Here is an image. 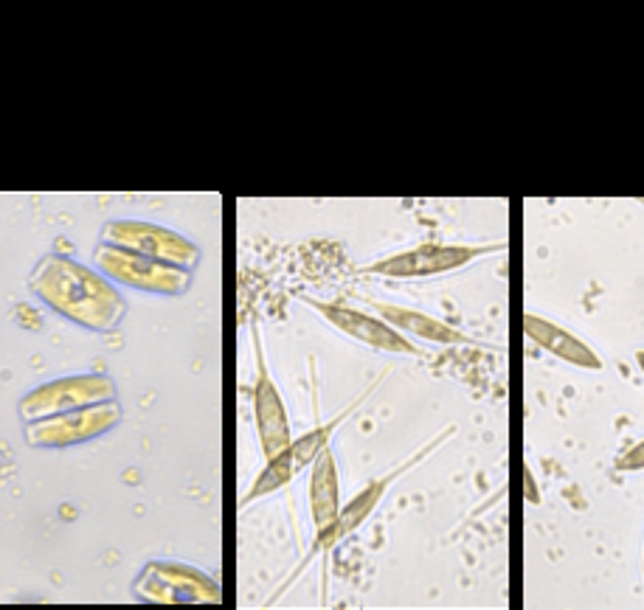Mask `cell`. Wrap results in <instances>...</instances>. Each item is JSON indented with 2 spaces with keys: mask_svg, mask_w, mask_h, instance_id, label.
<instances>
[{
  "mask_svg": "<svg viewBox=\"0 0 644 610\" xmlns=\"http://www.w3.org/2000/svg\"><path fill=\"white\" fill-rule=\"evenodd\" d=\"M29 287L45 307L90 332H113L127 313V301L116 284L65 253L43 256Z\"/></svg>",
  "mask_w": 644,
  "mask_h": 610,
  "instance_id": "obj_1",
  "label": "cell"
},
{
  "mask_svg": "<svg viewBox=\"0 0 644 610\" xmlns=\"http://www.w3.org/2000/svg\"><path fill=\"white\" fill-rule=\"evenodd\" d=\"M524 332L538 343L540 349L552 352L555 358L566 360L571 366L591 369V372L602 369L600 355L588 343L580 341L577 335H571L566 327H557V324L546 321V318H538V315H524Z\"/></svg>",
  "mask_w": 644,
  "mask_h": 610,
  "instance_id": "obj_12",
  "label": "cell"
},
{
  "mask_svg": "<svg viewBox=\"0 0 644 610\" xmlns=\"http://www.w3.org/2000/svg\"><path fill=\"white\" fill-rule=\"evenodd\" d=\"M102 245H113L121 251L141 253L158 262H169L178 268L192 270L200 262V248L172 228L144 223V220H110L102 228Z\"/></svg>",
  "mask_w": 644,
  "mask_h": 610,
  "instance_id": "obj_5",
  "label": "cell"
},
{
  "mask_svg": "<svg viewBox=\"0 0 644 610\" xmlns=\"http://www.w3.org/2000/svg\"><path fill=\"white\" fill-rule=\"evenodd\" d=\"M636 360H639V366H642V372H644V352H639V355H636Z\"/></svg>",
  "mask_w": 644,
  "mask_h": 610,
  "instance_id": "obj_16",
  "label": "cell"
},
{
  "mask_svg": "<svg viewBox=\"0 0 644 610\" xmlns=\"http://www.w3.org/2000/svg\"><path fill=\"white\" fill-rule=\"evenodd\" d=\"M360 400H363V397H360ZM358 402H355V405H358ZM355 405H349L344 414H338L335 419H330L327 425H318L315 431L304 433L301 439L290 442L285 450H279L273 459H268L265 470L256 476L254 487L248 490V495L242 498L240 504L248 506L251 501H256V498H265V495H270V492L282 490V487H287L293 478L299 476L304 467H313L315 456H318L324 447H330L332 431H335V428H338V425H341V422L355 411Z\"/></svg>",
  "mask_w": 644,
  "mask_h": 610,
  "instance_id": "obj_7",
  "label": "cell"
},
{
  "mask_svg": "<svg viewBox=\"0 0 644 610\" xmlns=\"http://www.w3.org/2000/svg\"><path fill=\"white\" fill-rule=\"evenodd\" d=\"M453 431H456V428H445V431L439 433V436H436L431 445H425L422 450H417V453H414V456H411L408 462H403L400 467H397V470H391V473H386L383 478H377V481H372V484H369V487H366L363 492H358V495H355V498H352L349 504L341 506L338 518H335V521H332L330 526L324 529V532H315L318 537H315L313 551L332 549V546H338V543H341L344 537L352 535V532L358 529L360 523L366 521V518H369V515L375 512L377 504H380V498L386 495V490H389L391 484H394V481H397L400 476H405L408 470H414V467H417V464H420L422 459H425V456H431L436 447L442 445V442H445L448 436H453Z\"/></svg>",
  "mask_w": 644,
  "mask_h": 610,
  "instance_id": "obj_9",
  "label": "cell"
},
{
  "mask_svg": "<svg viewBox=\"0 0 644 610\" xmlns=\"http://www.w3.org/2000/svg\"><path fill=\"white\" fill-rule=\"evenodd\" d=\"M107 400H116V383L107 374H68L45 386L31 388L20 400L17 411L26 422H37V419L57 417V414H68L76 408H88Z\"/></svg>",
  "mask_w": 644,
  "mask_h": 610,
  "instance_id": "obj_4",
  "label": "cell"
},
{
  "mask_svg": "<svg viewBox=\"0 0 644 610\" xmlns=\"http://www.w3.org/2000/svg\"><path fill=\"white\" fill-rule=\"evenodd\" d=\"M121 422V405L116 400L96 402L68 414L26 422V439L31 447H74L105 436Z\"/></svg>",
  "mask_w": 644,
  "mask_h": 610,
  "instance_id": "obj_6",
  "label": "cell"
},
{
  "mask_svg": "<svg viewBox=\"0 0 644 610\" xmlns=\"http://www.w3.org/2000/svg\"><path fill=\"white\" fill-rule=\"evenodd\" d=\"M495 251H504V245H420V248L380 259L375 265H369L366 273L389 276V279H420V276L465 268Z\"/></svg>",
  "mask_w": 644,
  "mask_h": 610,
  "instance_id": "obj_8",
  "label": "cell"
},
{
  "mask_svg": "<svg viewBox=\"0 0 644 610\" xmlns=\"http://www.w3.org/2000/svg\"><path fill=\"white\" fill-rule=\"evenodd\" d=\"M133 594L141 602H158V605H192V602L223 599L220 582L211 580L203 568L169 563V560H155L144 568L135 580Z\"/></svg>",
  "mask_w": 644,
  "mask_h": 610,
  "instance_id": "obj_3",
  "label": "cell"
},
{
  "mask_svg": "<svg viewBox=\"0 0 644 610\" xmlns=\"http://www.w3.org/2000/svg\"><path fill=\"white\" fill-rule=\"evenodd\" d=\"M93 259L110 282L127 284L141 293H155V296H180L192 284V270L158 262L141 253L121 251L113 245H99L93 251Z\"/></svg>",
  "mask_w": 644,
  "mask_h": 610,
  "instance_id": "obj_2",
  "label": "cell"
},
{
  "mask_svg": "<svg viewBox=\"0 0 644 610\" xmlns=\"http://www.w3.org/2000/svg\"><path fill=\"white\" fill-rule=\"evenodd\" d=\"M254 352H256V386H254V419L256 433H259V445L265 459H273L279 450H285L293 436H290V419H287V408L282 402V394L273 383L268 372V363L262 355V341L259 332L254 329Z\"/></svg>",
  "mask_w": 644,
  "mask_h": 610,
  "instance_id": "obj_11",
  "label": "cell"
},
{
  "mask_svg": "<svg viewBox=\"0 0 644 610\" xmlns=\"http://www.w3.org/2000/svg\"><path fill=\"white\" fill-rule=\"evenodd\" d=\"M341 512V487H338V464L330 447H324L313 462L310 473V515L315 532H324Z\"/></svg>",
  "mask_w": 644,
  "mask_h": 610,
  "instance_id": "obj_13",
  "label": "cell"
},
{
  "mask_svg": "<svg viewBox=\"0 0 644 610\" xmlns=\"http://www.w3.org/2000/svg\"><path fill=\"white\" fill-rule=\"evenodd\" d=\"M375 310L380 313V318L391 324L397 332H408V335H417L422 341L431 343H473L467 338L465 332H459L456 327H450L445 321H436L431 315L420 313V310H408V307H397V304H375Z\"/></svg>",
  "mask_w": 644,
  "mask_h": 610,
  "instance_id": "obj_14",
  "label": "cell"
},
{
  "mask_svg": "<svg viewBox=\"0 0 644 610\" xmlns=\"http://www.w3.org/2000/svg\"><path fill=\"white\" fill-rule=\"evenodd\" d=\"M307 307H313L315 313L321 318H327L332 327L338 332H344L355 341L372 346L377 352H391V355H411V358H420L422 352L414 343L405 338L403 332L386 324L383 318L375 315H366L355 310V307H346V304H330V301H315V298H304Z\"/></svg>",
  "mask_w": 644,
  "mask_h": 610,
  "instance_id": "obj_10",
  "label": "cell"
},
{
  "mask_svg": "<svg viewBox=\"0 0 644 610\" xmlns=\"http://www.w3.org/2000/svg\"><path fill=\"white\" fill-rule=\"evenodd\" d=\"M616 470H622V473H636V470H644V439L639 442V445L630 447L625 456H619Z\"/></svg>",
  "mask_w": 644,
  "mask_h": 610,
  "instance_id": "obj_15",
  "label": "cell"
}]
</instances>
